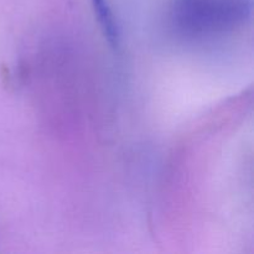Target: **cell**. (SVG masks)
I'll return each mask as SVG.
<instances>
[{"label":"cell","instance_id":"obj_1","mask_svg":"<svg viewBox=\"0 0 254 254\" xmlns=\"http://www.w3.org/2000/svg\"><path fill=\"white\" fill-rule=\"evenodd\" d=\"M252 14V0H175L171 21L180 32L207 36L233 30Z\"/></svg>","mask_w":254,"mask_h":254},{"label":"cell","instance_id":"obj_2","mask_svg":"<svg viewBox=\"0 0 254 254\" xmlns=\"http://www.w3.org/2000/svg\"><path fill=\"white\" fill-rule=\"evenodd\" d=\"M94 15H96L102 32L107 41L113 47H118L121 42V31H119L118 22L113 14L108 0H92Z\"/></svg>","mask_w":254,"mask_h":254}]
</instances>
